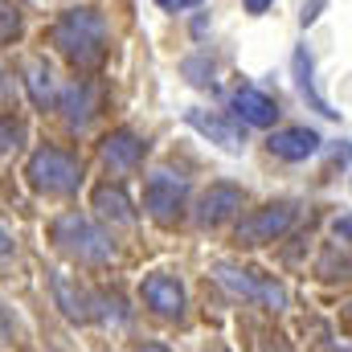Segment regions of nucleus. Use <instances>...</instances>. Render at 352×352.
<instances>
[{"instance_id":"nucleus-1","label":"nucleus","mask_w":352,"mask_h":352,"mask_svg":"<svg viewBox=\"0 0 352 352\" xmlns=\"http://www.w3.org/2000/svg\"><path fill=\"white\" fill-rule=\"evenodd\" d=\"M102 41H107V25L94 8H70L54 25V45L78 66H94L102 58Z\"/></svg>"},{"instance_id":"nucleus-2","label":"nucleus","mask_w":352,"mask_h":352,"mask_svg":"<svg viewBox=\"0 0 352 352\" xmlns=\"http://www.w3.org/2000/svg\"><path fill=\"white\" fill-rule=\"evenodd\" d=\"M54 242L66 254H74L78 263H107L111 258V238L82 213H62L54 221Z\"/></svg>"},{"instance_id":"nucleus-3","label":"nucleus","mask_w":352,"mask_h":352,"mask_svg":"<svg viewBox=\"0 0 352 352\" xmlns=\"http://www.w3.org/2000/svg\"><path fill=\"white\" fill-rule=\"evenodd\" d=\"M29 180H33V188H41V192H74V188L82 184V164H78L70 152L41 148V152H33V160H29Z\"/></svg>"},{"instance_id":"nucleus-4","label":"nucleus","mask_w":352,"mask_h":352,"mask_svg":"<svg viewBox=\"0 0 352 352\" xmlns=\"http://www.w3.org/2000/svg\"><path fill=\"white\" fill-rule=\"evenodd\" d=\"M213 278H217L226 291H234V295H242V299H258L266 307H283V303H287V295H283L278 283L254 278L250 270H242V266H234V263H217L213 266Z\"/></svg>"},{"instance_id":"nucleus-5","label":"nucleus","mask_w":352,"mask_h":352,"mask_svg":"<svg viewBox=\"0 0 352 352\" xmlns=\"http://www.w3.org/2000/svg\"><path fill=\"white\" fill-rule=\"evenodd\" d=\"M291 221H295V205H287V201L266 205V209H254L250 217H242V226H238V242H242V246L274 242L278 234H287Z\"/></svg>"},{"instance_id":"nucleus-6","label":"nucleus","mask_w":352,"mask_h":352,"mask_svg":"<svg viewBox=\"0 0 352 352\" xmlns=\"http://www.w3.org/2000/svg\"><path fill=\"white\" fill-rule=\"evenodd\" d=\"M184 192H188V184L173 173H156L148 180V188H144V209L160 221V226H173L176 217H180V205H184Z\"/></svg>"},{"instance_id":"nucleus-7","label":"nucleus","mask_w":352,"mask_h":352,"mask_svg":"<svg viewBox=\"0 0 352 352\" xmlns=\"http://www.w3.org/2000/svg\"><path fill=\"white\" fill-rule=\"evenodd\" d=\"M238 209H242V188H238V184H213V188L201 197L197 221H201V226H221V221H230Z\"/></svg>"},{"instance_id":"nucleus-8","label":"nucleus","mask_w":352,"mask_h":352,"mask_svg":"<svg viewBox=\"0 0 352 352\" xmlns=\"http://www.w3.org/2000/svg\"><path fill=\"white\" fill-rule=\"evenodd\" d=\"M184 123H188V127H197L205 140L221 144V148H226V152H234V156L246 148V144H242V135H238V127H234V123H226V119H217V115H209V111H197V107H192V111H184Z\"/></svg>"},{"instance_id":"nucleus-9","label":"nucleus","mask_w":352,"mask_h":352,"mask_svg":"<svg viewBox=\"0 0 352 352\" xmlns=\"http://www.w3.org/2000/svg\"><path fill=\"white\" fill-rule=\"evenodd\" d=\"M266 144H270V152L283 156V160H307V156L320 152V135H316L311 127H283V131H274Z\"/></svg>"},{"instance_id":"nucleus-10","label":"nucleus","mask_w":352,"mask_h":352,"mask_svg":"<svg viewBox=\"0 0 352 352\" xmlns=\"http://www.w3.org/2000/svg\"><path fill=\"white\" fill-rule=\"evenodd\" d=\"M234 111H238V119H242V123H250V127H270V123H274V115H278L274 98L263 94L258 87H238V90H234Z\"/></svg>"},{"instance_id":"nucleus-11","label":"nucleus","mask_w":352,"mask_h":352,"mask_svg":"<svg viewBox=\"0 0 352 352\" xmlns=\"http://www.w3.org/2000/svg\"><path fill=\"white\" fill-rule=\"evenodd\" d=\"M54 303H58V307H62V316H66V320H74V324L94 320L90 295L82 291V287H74V278H70V274H54Z\"/></svg>"},{"instance_id":"nucleus-12","label":"nucleus","mask_w":352,"mask_h":352,"mask_svg":"<svg viewBox=\"0 0 352 352\" xmlns=\"http://www.w3.org/2000/svg\"><path fill=\"white\" fill-rule=\"evenodd\" d=\"M144 299H148V307H156L160 316H180V307H184V291H180V283L168 278V274H152V278L144 283Z\"/></svg>"},{"instance_id":"nucleus-13","label":"nucleus","mask_w":352,"mask_h":352,"mask_svg":"<svg viewBox=\"0 0 352 352\" xmlns=\"http://www.w3.org/2000/svg\"><path fill=\"white\" fill-rule=\"evenodd\" d=\"M102 156H107L111 168H135L140 156H144V144H140L131 131H111V135L102 140Z\"/></svg>"},{"instance_id":"nucleus-14","label":"nucleus","mask_w":352,"mask_h":352,"mask_svg":"<svg viewBox=\"0 0 352 352\" xmlns=\"http://www.w3.org/2000/svg\"><path fill=\"white\" fill-rule=\"evenodd\" d=\"M94 209L102 213V217H111V221H131L135 213H131V197L119 188V184H98L94 188Z\"/></svg>"},{"instance_id":"nucleus-15","label":"nucleus","mask_w":352,"mask_h":352,"mask_svg":"<svg viewBox=\"0 0 352 352\" xmlns=\"http://www.w3.org/2000/svg\"><path fill=\"white\" fill-rule=\"evenodd\" d=\"M25 87H29V98H33L41 111H50V107H54V74H50V66H45V62H33V66H29Z\"/></svg>"},{"instance_id":"nucleus-16","label":"nucleus","mask_w":352,"mask_h":352,"mask_svg":"<svg viewBox=\"0 0 352 352\" xmlns=\"http://www.w3.org/2000/svg\"><path fill=\"white\" fill-rule=\"evenodd\" d=\"M62 111H66L70 127H87V119H90V90L74 82V87L62 94Z\"/></svg>"},{"instance_id":"nucleus-17","label":"nucleus","mask_w":352,"mask_h":352,"mask_svg":"<svg viewBox=\"0 0 352 352\" xmlns=\"http://www.w3.org/2000/svg\"><path fill=\"white\" fill-rule=\"evenodd\" d=\"M295 82H299V90L311 98V107H316V111H324V115H336V111H332V107H328V102L316 94V87H311V58H307V50H299V54H295Z\"/></svg>"},{"instance_id":"nucleus-18","label":"nucleus","mask_w":352,"mask_h":352,"mask_svg":"<svg viewBox=\"0 0 352 352\" xmlns=\"http://www.w3.org/2000/svg\"><path fill=\"white\" fill-rule=\"evenodd\" d=\"M16 29H21V21H16V12H12V4H8V0H0V41H8V37H16Z\"/></svg>"},{"instance_id":"nucleus-19","label":"nucleus","mask_w":352,"mask_h":352,"mask_svg":"<svg viewBox=\"0 0 352 352\" xmlns=\"http://www.w3.org/2000/svg\"><path fill=\"white\" fill-rule=\"evenodd\" d=\"M16 135H21V127H16L12 119H0V152L16 148Z\"/></svg>"},{"instance_id":"nucleus-20","label":"nucleus","mask_w":352,"mask_h":352,"mask_svg":"<svg viewBox=\"0 0 352 352\" xmlns=\"http://www.w3.org/2000/svg\"><path fill=\"white\" fill-rule=\"evenodd\" d=\"M320 8H324V0H303V16H299V21H303V25H311V21L320 16Z\"/></svg>"},{"instance_id":"nucleus-21","label":"nucleus","mask_w":352,"mask_h":352,"mask_svg":"<svg viewBox=\"0 0 352 352\" xmlns=\"http://www.w3.org/2000/svg\"><path fill=\"white\" fill-rule=\"evenodd\" d=\"M160 8H168V12H184V8H197L201 0H156Z\"/></svg>"},{"instance_id":"nucleus-22","label":"nucleus","mask_w":352,"mask_h":352,"mask_svg":"<svg viewBox=\"0 0 352 352\" xmlns=\"http://www.w3.org/2000/svg\"><path fill=\"white\" fill-rule=\"evenodd\" d=\"M336 238L352 242V217H340V221H336Z\"/></svg>"},{"instance_id":"nucleus-23","label":"nucleus","mask_w":352,"mask_h":352,"mask_svg":"<svg viewBox=\"0 0 352 352\" xmlns=\"http://www.w3.org/2000/svg\"><path fill=\"white\" fill-rule=\"evenodd\" d=\"M266 4H270V0H246V8H250V12H266Z\"/></svg>"},{"instance_id":"nucleus-24","label":"nucleus","mask_w":352,"mask_h":352,"mask_svg":"<svg viewBox=\"0 0 352 352\" xmlns=\"http://www.w3.org/2000/svg\"><path fill=\"white\" fill-rule=\"evenodd\" d=\"M8 250H12V242H8V234L0 230V254H8Z\"/></svg>"},{"instance_id":"nucleus-25","label":"nucleus","mask_w":352,"mask_h":352,"mask_svg":"<svg viewBox=\"0 0 352 352\" xmlns=\"http://www.w3.org/2000/svg\"><path fill=\"white\" fill-rule=\"evenodd\" d=\"M4 336H8V320H0V340H4Z\"/></svg>"},{"instance_id":"nucleus-26","label":"nucleus","mask_w":352,"mask_h":352,"mask_svg":"<svg viewBox=\"0 0 352 352\" xmlns=\"http://www.w3.org/2000/svg\"><path fill=\"white\" fill-rule=\"evenodd\" d=\"M140 352H168V349H160V344H148V349H140Z\"/></svg>"}]
</instances>
